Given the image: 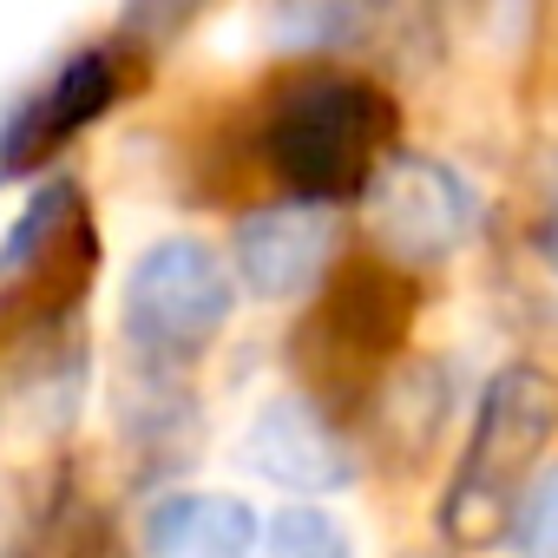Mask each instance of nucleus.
<instances>
[{"label":"nucleus","mask_w":558,"mask_h":558,"mask_svg":"<svg viewBox=\"0 0 558 558\" xmlns=\"http://www.w3.org/2000/svg\"><path fill=\"white\" fill-rule=\"evenodd\" d=\"M401 106L388 86L349 66H296L263 93L256 151L303 204H336L368 191V178L395 158Z\"/></svg>","instance_id":"obj_1"},{"label":"nucleus","mask_w":558,"mask_h":558,"mask_svg":"<svg viewBox=\"0 0 558 558\" xmlns=\"http://www.w3.org/2000/svg\"><path fill=\"white\" fill-rule=\"evenodd\" d=\"M551 440H558V375H545L538 362H506L473 401V427L440 499V538L460 551L499 545Z\"/></svg>","instance_id":"obj_2"},{"label":"nucleus","mask_w":558,"mask_h":558,"mask_svg":"<svg viewBox=\"0 0 558 558\" xmlns=\"http://www.w3.org/2000/svg\"><path fill=\"white\" fill-rule=\"evenodd\" d=\"M230 310H236L230 256L217 243L191 236V230L145 243L132 256V269H125L119 323H125L132 355L151 375H171V368L204 362V349L230 329Z\"/></svg>","instance_id":"obj_3"},{"label":"nucleus","mask_w":558,"mask_h":558,"mask_svg":"<svg viewBox=\"0 0 558 558\" xmlns=\"http://www.w3.org/2000/svg\"><path fill=\"white\" fill-rule=\"evenodd\" d=\"M414 310H421L414 276L401 263H388L381 250L336 263V276L323 283V296L303 323V368H329L336 388L368 401L408 362Z\"/></svg>","instance_id":"obj_4"},{"label":"nucleus","mask_w":558,"mask_h":558,"mask_svg":"<svg viewBox=\"0 0 558 558\" xmlns=\"http://www.w3.org/2000/svg\"><path fill=\"white\" fill-rule=\"evenodd\" d=\"M480 223H486V191L453 158L395 145V158L368 178V230H375L381 256L401 263L408 276L453 263L480 236Z\"/></svg>","instance_id":"obj_5"},{"label":"nucleus","mask_w":558,"mask_h":558,"mask_svg":"<svg viewBox=\"0 0 558 558\" xmlns=\"http://www.w3.org/2000/svg\"><path fill=\"white\" fill-rule=\"evenodd\" d=\"M243 466L269 486L296 493V506H316L323 493H342L355 480V447L342 440L323 401H310L303 388H283L256 401V414L243 421Z\"/></svg>","instance_id":"obj_6"},{"label":"nucleus","mask_w":558,"mask_h":558,"mask_svg":"<svg viewBox=\"0 0 558 558\" xmlns=\"http://www.w3.org/2000/svg\"><path fill=\"white\" fill-rule=\"evenodd\" d=\"M336 263V204H263L230 236V276L256 303H296L310 296Z\"/></svg>","instance_id":"obj_7"},{"label":"nucleus","mask_w":558,"mask_h":558,"mask_svg":"<svg viewBox=\"0 0 558 558\" xmlns=\"http://www.w3.org/2000/svg\"><path fill=\"white\" fill-rule=\"evenodd\" d=\"M263 519L243 493L178 486L158 493L138 519V558H256Z\"/></svg>","instance_id":"obj_8"},{"label":"nucleus","mask_w":558,"mask_h":558,"mask_svg":"<svg viewBox=\"0 0 558 558\" xmlns=\"http://www.w3.org/2000/svg\"><path fill=\"white\" fill-rule=\"evenodd\" d=\"M119 99V53L106 47H86L73 53L66 66H53V80L40 93H27L8 119V132H0V158H34L60 138H73L80 125H93L106 106Z\"/></svg>","instance_id":"obj_9"},{"label":"nucleus","mask_w":558,"mask_h":558,"mask_svg":"<svg viewBox=\"0 0 558 558\" xmlns=\"http://www.w3.org/2000/svg\"><path fill=\"white\" fill-rule=\"evenodd\" d=\"M362 414H368V440H375V453H381L395 473L427 466L434 447H440V434H447V421H453L447 368H440V362H401V368L362 401Z\"/></svg>","instance_id":"obj_10"},{"label":"nucleus","mask_w":558,"mask_h":558,"mask_svg":"<svg viewBox=\"0 0 558 558\" xmlns=\"http://www.w3.org/2000/svg\"><path fill=\"white\" fill-rule=\"evenodd\" d=\"M256 558H355V532L329 506H296L290 499L276 519H263Z\"/></svg>","instance_id":"obj_11"},{"label":"nucleus","mask_w":558,"mask_h":558,"mask_svg":"<svg viewBox=\"0 0 558 558\" xmlns=\"http://www.w3.org/2000/svg\"><path fill=\"white\" fill-rule=\"evenodd\" d=\"M506 538H512L519 558H558V466H545V473L525 486V499H519Z\"/></svg>","instance_id":"obj_12"},{"label":"nucleus","mask_w":558,"mask_h":558,"mask_svg":"<svg viewBox=\"0 0 558 558\" xmlns=\"http://www.w3.org/2000/svg\"><path fill=\"white\" fill-rule=\"evenodd\" d=\"M0 532H8V525H0Z\"/></svg>","instance_id":"obj_13"}]
</instances>
